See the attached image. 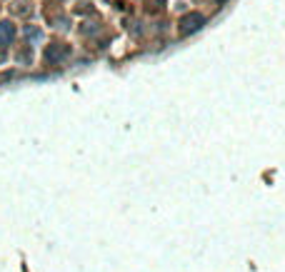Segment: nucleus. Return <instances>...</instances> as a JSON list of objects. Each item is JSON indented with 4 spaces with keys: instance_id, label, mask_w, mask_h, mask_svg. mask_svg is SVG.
<instances>
[{
    "instance_id": "obj_1",
    "label": "nucleus",
    "mask_w": 285,
    "mask_h": 272,
    "mask_svg": "<svg viewBox=\"0 0 285 272\" xmlns=\"http://www.w3.org/2000/svg\"><path fill=\"white\" fill-rule=\"evenodd\" d=\"M203 25H205V15L190 13V15H185V18L180 20V32H183V35H193V32H198Z\"/></svg>"
},
{
    "instance_id": "obj_2",
    "label": "nucleus",
    "mask_w": 285,
    "mask_h": 272,
    "mask_svg": "<svg viewBox=\"0 0 285 272\" xmlns=\"http://www.w3.org/2000/svg\"><path fill=\"white\" fill-rule=\"evenodd\" d=\"M68 53H70V50H68V45H60V43H58V45H50V48H48L45 58H48L50 62H55V60H60V58H65Z\"/></svg>"
},
{
    "instance_id": "obj_3",
    "label": "nucleus",
    "mask_w": 285,
    "mask_h": 272,
    "mask_svg": "<svg viewBox=\"0 0 285 272\" xmlns=\"http://www.w3.org/2000/svg\"><path fill=\"white\" fill-rule=\"evenodd\" d=\"M15 38V28L10 23H0V45H10Z\"/></svg>"
},
{
    "instance_id": "obj_4",
    "label": "nucleus",
    "mask_w": 285,
    "mask_h": 272,
    "mask_svg": "<svg viewBox=\"0 0 285 272\" xmlns=\"http://www.w3.org/2000/svg\"><path fill=\"white\" fill-rule=\"evenodd\" d=\"M28 32V38H40V30H35V28H25Z\"/></svg>"
},
{
    "instance_id": "obj_5",
    "label": "nucleus",
    "mask_w": 285,
    "mask_h": 272,
    "mask_svg": "<svg viewBox=\"0 0 285 272\" xmlns=\"http://www.w3.org/2000/svg\"><path fill=\"white\" fill-rule=\"evenodd\" d=\"M215 3H225V0H215Z\"/></svg>"
}]
</instances>
